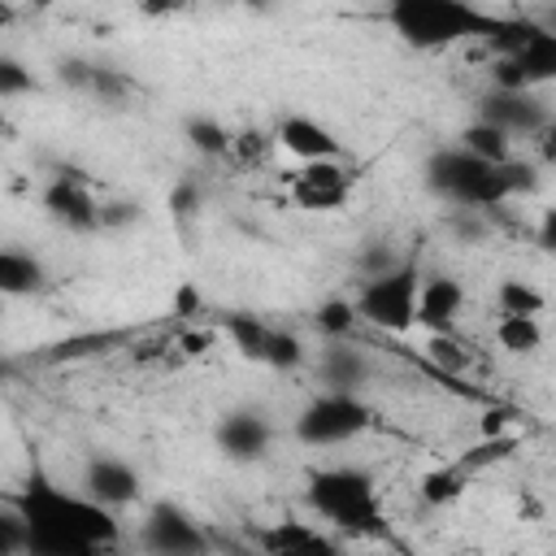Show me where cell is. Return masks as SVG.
Wrapping results in <instances>:
<instances>
[{
	"label": "cell",
	"mask_w": 556,
	"mask_h": 556,
	"mask_svg": "<svg viewBox=\"0 0 556 556\" xmlns=\"http://www.w3.org/2000/svg\"><path fill=\"white\" fill-rule=\"evenodd\" d=\"M13 508L22 513L30 539H65V543H83L96 552H104L122 539L113 508L96 504L87 491H65L48 478H30L17 491Z\"/></svg>",
	"instance_id": "1"
},
{
	"label": "cell",
	"mask_w": 556,
	"mask_h": 556,
	"mask_svg": "<svg viewBox=\"0 0 556 556\" xmlns=\"http://www.w3.org/2000/svg\"><path fill=\"white\" fill-rule=\"evenodd\" d=\"M534 169L530 165H517V161H508V165H486V161H478V156H469L465 148H439V152H430V161H426V187L439 195V200H447V204H456V208H469V213H482V208H500L504 200H513L517 191H526L534 178H530Z\"/></svg>",
	"instance_id": "2"
},
{
	"label": "cell",
	"mask_w": 556,
	"mask_h": 556,
	"mask_svg": "<svg viewBox=\"0 0 556 556\" xmlns=\"http://www.w3.org/2000/svg\"><path fill=\"white\" fill-rule=\"evenodd\" d=\"M387 26L417 52H443L465 39H491L500 17L469 0H395L387 9Z\"/></svg>",
	"instance_id": "3"
},
{
	"label": "cell",
	"mask_w": 556,
	"mask_h": 556,
	"mask_svg": "<svg viewBox=\"0 0 556 556\" xmlns=\"http://www.w3.org/2000/svg\"><path fill=\"white\" fill-rule=\"evenodd\" d=\"M304 504L334 530L374 534L382 530V500L378 482L361 465H321L304 482Z\"/></svg>",
	"instance_id": "4"
},
{
	"label": "cell",
	"mask_w": 556,
	"mask_h": 556,
	"mask_svg": "<svg viewBox=\"0 0 556 556\" xmlns=\"http://www.w3.org/2000/svg\"><path fill=\"white\" fill-rule=\"evenodd\" d=\"M491 48H495V70H491L495 91H539L556 83V30L552 26H539L530 17H500Z\"/></svg>",
	"instance_id": "5"
},
{
	"label": "cell",
	"mask_w": 556,
	"mask_h": 556,
	"mask_svg": "<svg viewBox=\"0 0 556 556\" xmlns=\"http://www.w3.org/2000/svg\"><path fill=\"white\" fill-rule=\"evenodd\" d=\"M417 291H421V269L417 261H400L387 274H374L361 282L356 291V313L361 321H369L374 330L387 334H408L417 326Z\"/></svg>",
	"instance_id": "6"
},
{
	"label": "cell",
	"mask_w": 556,
	"mask_h": 556,
	"mask_svg": "<svg viewBox=\"0 0 556 556\" xmlns=\"http://www.w3.org/2000/svg\"><path fill=\"white\" fill-rule=\"evenodd\" d=\"M374 413L361 395L352 391H317L313 400H304V408L295 413V439L304 447H339L352 443L369 430Z\"/></svg>",
	"instance_id": "7"
},
{
	"label": "cell",
	"mask_w": 556,
	"mask_h": 556,
	"mask_svg": "<svg viewBox=\"0 0 556 556\" xmlns=\"http://www.w3.org/2000/svg\"><path fill=\"white\" fill-rule=\"evenodd\" d=\"M39 208H43V217H48L52 226H61V230H70V235H91V230H100V213H104V204L91 195V187H87L74 169H61V174H52V178L43 182Z\"/></svg>",
	"instance_id": "8"
},
{
	"label": "cell",
	"mask_w": 556,
	"mask_h": 556,
	"mask_svg": "<svg viewBox=\"0 0 556 556\" xmlns=\"http://www.w3.org/2000/svg\"><path fill=\"white\" fill-rule=\"evenodd\" d=\"M352 187H356V174L339 161H313V165H300L295 178H291V204L304 208V213H334L352 200Z\"/></svg>",
	"instance_id": "9"
},
{
	"label": "cell",
	"mask_w": 556,
	"mask_h": 556,
	"mask_svg": "<svg viewBox=\"0 0 556 556\" xmlns=\"http://www.w3.org/2000/svg\"><path fill=\"white\" fill-rule=\"evenodd\" d=\"M139 539H143V547H148L152 556H204V552H208L204 530H200L178 504H169V500H161V504H152V508L143 513Z\"/></svg>",
	"instance_id": "10"
},
{
	"label": "cell",
	"mask_w": 556,
	"mask_h": 556,
	"mask_svg": "<svg viewBox=\"0 0 556 556\" xmlns=\"http://www.w3.org/2000/svg\"><path fill=\"white\" fill-rule=\"evenodd\" d=\"M478 117L491 122L495 130H504L513 143H517V139H530V143H534L539 130L556 117V109L543 104L539 91H495V87H491V96L482 100Z\"/></svg>",
	"instance_id": "11"
},
{
	"label": "cell",
	"mask_w": 556,
	"mask_h": 556,
	"mask_svg": "<svg viewBox=\"0 0 556 556\" xmlns=\"http://www.w3.org/2000/svg\"><path fill=\"white\" fill-rule=\"evenodd\" d=\"M213 443L226 460L235 465H256L265 460L269 443H274V421L261 413V408H230L217 417L213 426Z\"/></svg>",
	"instance_id": "12"
},
{
	"label": "cell",
	"mask_w": 556,
	"mask_h": 556,
	"mask_svg": "<svg viewBox=\"0 0 556 556\" xmlns=\"http://www.w3.org/2000/svg\"><path fill=\"white\" fill-rule=\"evenodd\" d=\"M83 491H87L96 504H104V508L122 513V508H130V504L139 500L143 478H139V469H135L126 456L96 452V456L83 465Z\"/></svg>",
	"instance_id": "13"
},
{
	"label": "cell",
	"mask_w": 556,
	"mask_h": 556,
	"mask_svg": "<svg viewBox=\"0 0 556 556\" xmlns=\"http://www.w3.org/2000/svg\"><path fill=\"white\" fill-rule=\"evenodd\" d=\"M274 143H278L282 152H291L300 165L339 161V156H343L339 135H334L326 122H317L313 113H282V117L274 122Z\"/></svg>",
	"instance_id": "14"
},
{
	"label": "cell",
	"mask_w": 556,
	"mask_h": 556,
	"mask_svg": "<svg viewBox=\"0 0 556 556\" xmlns=\"http://www.w3.org/2000/svg\"><path fill=\"white\" fill-rule=\"evenodd\" d=\"M465 304H469V291L456 274H426L417 291V326L426 334H452Z\"/></svg>",
	"instance_id": "15"
},
{
	"label": "cell",
	"mask_w": 556,
	"mask_h": 556,
	"mask_svg": "<svg viewBox=\"0 0 556 556\" xmlns=\"http://www.w3.org/2000/svg\"><path fill=\"white\" fill-rule=\"evenodd\" d=\"M369 369H374L369 352L356 348L352 339H343V343H326L321 356H317L321 391H352V395H361V387L369 382Z\"/></svg>",
	"instance_id": "16"
},
{
	"label": "cell",
	"mask_w": 556,
	"mask_h": 556,
	"mask_svg": "<svg viewBox=\"0 0 556 556\" xmlns=\"http://www.w3.org/2000/svg\"><path fill=\"white\" fill-rule=\"evenodd\" d=\"M261 543H265V556H339V547L326 530H317L308 521H295V517L269 526L261 534Z\"/></svg>",
	"instance_id": "17"
},
{
	"label": "cell",
	"mask_w": 556,
	"mask_h": 556,
	"mask_svg": "<svg viewBox=\"0 0 556 556\" xmlns=\"http://www.w3.org/2000/svg\"><path fill=\"white\" fill-rule=\"evenodd\" d=\"M43 287H48V265H43L35 252H26V248H17V243L0 248V291H4L9 300H30V295H39Z\"/></svg>",
	"instance_id": "18"
},
{
	"label": "cell",
	"mask_w": 556,
	"mask_h": 556,
	"mask_svg": "<svg viewBox=\"0 0 556 556\" xmlns=\"http://www.w3.org/2000/svg\"><path fill=\"white\" fill-rule=\"evenodd\" d=\"M456 148H465L469 156H478V161H486V165H508V161H517L513 139H508L504 130H495L491 122H482V117H473V122L456 135Z\"/></svg>",
	"instance_id": "19"
},
{
	"label": "cell",
	"mask_w": 556,
	"mask_h": 556,
	"mask_svg": "<svg viewBox=\"0 0 556 556\" xmlns=\"http://www.w3.org/2000/svg\"><path fill=\"white\" fill-rule=\"evenodd\" d=\"M547 308V295L530 278H500L495 282V317H539Z\"/></svg>",
	"instance_id": "20"
},
{
	"label": "cell",
	"mask_w": 556,
	"mask_h": 556,
	"mask_svg": "<svg viewBox=\"0 0 556 556\" xmlns=\"http://www.w3.org/2000/svg\"><path fill=\"white\" fill-rule=\"evenodd\" d=\"M495 348L504 356H534L543 348V321L539 317H495Z\"/></svg>",
	"instance_id": "21"
},
{
	"label": "cell",
	"mask_w": 556,
	"mask_h": 556,
	"mask_svg": "<svg viewBox=\"0 0 556 556\" xmlns=\"http://www.w3.org/2000/svg\"><path fill=\"white\" fill-rule=\"evenodd\" d=\"M182 135H187V143H191L195 152H204V156H226V152L235 148V135H230L217 117H208V113H191V117L182 122Z\"/></svg>",
	"instance_id": "22"
},
{
	"label": "cell",
	"mask_w": 556,
	"mask_h": 556,
	"mask_svg": "<svg viewBox=\"0 0 556 556\" xmlns=\"http://www.w3.org/2000/svg\"><path fill=\"white\" fill-rule=\"evenodd\" d=\"M261 361H265V365H274V369H282V374H291V369H300V365L308 361V352H304L300 334L269 326V334H265V348H261Z\"/></svg>",
	"instance_id": "23"
},
{
	"label": "cell",
	"mask_w": 556,
	"mask_h": 556,
	"mask_svg": "<svg viewBox=\"0 0 556 556\" xmlns=\"http://www.w3.org/2000/svg\"><path fill=\"white\" fill-rule=\"evenodd\" d=\"M356 321H361L356 300H326V304L313 313V326L326 334V343H343V339L352 334Z\"/></svg>",
	"instance_id": "24"
},
{
	"label": "cell",
	"mask_w": 556,
	"mask_h": 556,
	"mask_svg": "<svg viewBox=\"0 0 556 556\" xmlns=\"http://www.w3.org/2000/svg\"><path fill=\"white\" fill-rule=\"evenodd\" d=\"M426 356L443 374H465L469 369V348L456 334H426Z\"/></svg>",
	"instance_id": "25"
},
{
	"label": "cell",
	"mask_w": 556,
	"mask_h": 556,
	"mask_svg": "<svg viewBox=\"0 0 556 556\" xmlns=\"http://www.w3.org/2000/svg\"><path fill=\"white\" fill-rule=\"evenodd\" d=\"M417 491H421V500H426V504L443 508V504H452V500H460V495H465V473H460V469H452V465H447V469H434V473H426V478H421V486H417Z\"/></svg>",
	"instance_id": "26"
},
{
	"label": "cell",
	"mask_w": 556,
	"mask_h": 556,
	"mask_svg": "<svg viewBox=\"0 0 556 556\" xmlns=\"http://www.w3.org/2000/svg\"><path fill=\"white\" fill-rule=\"evenodd\" d=\"M26 91H35V74L17 56H0V96L4 100H17Z\"/></svg>",
	"instance_id": "27"
},
{
	"label": "cell",
	"mask_w": 556,
	"mask_h": 556,
	"mask_svg": "<svg viewBox=\"0 0 556 556\" xmlns=\"http://www.w3.org/2000/svg\"><path fill=\"white\" fill-rule=\"evenodd\" d=\"M230 334H235L239 352H248V356L261 361V348H265V334H269L265 321H256V317H230Z\"/></svg>",
	"instance_id": "28"
},
{
	"label": "cell",
	"mask_w": 556,
	"mask_h": 556,
	"mask_svg": "<svg viewBox=\"0 0 556 556\" xmlns=\"http://www.w3.org/2000/svg\"><path fill=\"white\" fill-rule=\"evenodd\" d=\"M534 239H539V248H543V252H552V256H556V204L539 213V226H534Z\"/></svg>",
	"instance_id": "29"
},
{
	"label": "cell",
	"mask_w": 556,
	"mask_h": 556,
	"mask_svg": "<svg viewBox=\"0 0 556 556\" xmlns=\"http://www.w3.org/2000/svg\"><path fill=\"white\" fill-rule=\"evenodd\" d=\"M126 222H139V208H135V204H104V213H100V230H109V226H126Z\"/></svg>",
	"instance_id": "30"
},
{
	"label": "cell",
	"mask_w": 556,
	"mask_h": 556,
	"mask_svg": "<svg viewBox=\"0 0 556 556\" xmlns=\"http://www.w3.org/2000/svg\"><path fill=\"white\" fill-rule=\"evenodd\" d=\"M534 152H539V161H543V165H552V169H556V117H552V122L539 130Z\"/></svg>",
	"instance_id": "31"
}]
</instances>
